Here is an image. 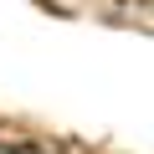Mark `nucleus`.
Masks as SVG:
<instances>
[{
  "label": "nucleus",
  "mask_w": 154,
  "mask_h": 154,
  "mask_svg": "<svg viewBox=\"0 0 154 154\" xmlns=\"http://www.w3.org/2000/svg\"><path fill=\"white\" fill-rule=\"evenodd\" d=\"M16 154H41V149H16Z\"/></svg>",
  "instance_id": "obj_1"
}]
</instances>
